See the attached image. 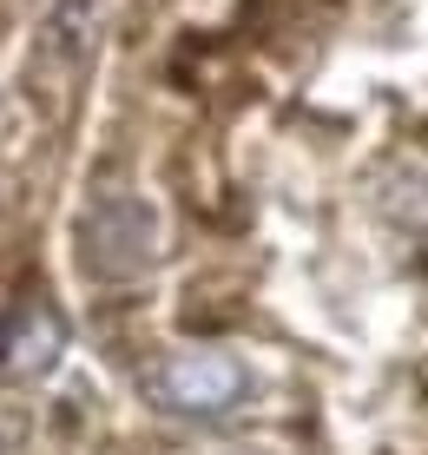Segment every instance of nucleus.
<instances>
[{
  "label": "nucleus",
  "mask_w": 428,
  "mask_h": 455,
  "mask_svg": "<svg viewBox=\"0 0 428 455\" xmlns=\"http://www.w3.org/2000/svg\"><path fill=\"white\" fill-rule=\"evenodd\" d=\"M152 244H158L152 205L132 198V192L99 198V205L79 218V264L92 277H139L152 264Z\"/></svg>",
  "instance_id": "f257e3e1"
},
{
  "label": "nucleus",
  "mask_w": 428,
  "mask_h": 455,
  "mask_svg": "<svg viewBox=\"0 0 428 455\" xmlns=\"http://www.w3.org/2000/svg\"><path fill=\"white\" fill-rule=\"evenodd\" d=\"M244 389H250V376L231 350H185L158 370V403L178 416H225Z\"/></svg>",
  "instance_id": "f03ea898"
},
{
  "label": "nucleus",
  "mask_w": 428,
  "mask_h": 455,
  "mask_svg": "<svg viewBox=\"0 0 428 455\" xmlns=\"http://www.w3.org/2000/svg\"><path fill=\"white\" fill-rule=\"evenodd\" d=\"M59 350H67V331H59V317L40 297H27V304L7 310V323H0V376L34 383V376H46L59 363Z\"/></svg>",
  "instance_id": "7ed1b4c3"
}]
</instances>
